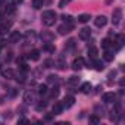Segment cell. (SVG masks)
<instances>
[{"label":"cell","instance_id":"obj_30","mask_svg":"<svg viewBox=\"0 0 125 125\" xmlns=\"http://www.w3.org/2000/svg\"><path fill=\"white\" fill-rule=\"evenodd\" d=\"M68 83H69V84H78V83H80V78H78L77 75H72V77L68 80Z\"/></svg>","mask_w":125,"mask_h":125},{"label":"cell","instance_id":"obj_16","mask_svg":"<svg viewBox=\"0 0 125 125\" xmlns=\"http://www.w3.org/2000/svg\"><path fill=\"white\" fill-rule=\"evenodd\" d=\"M27 57L31 59V60H38L40 59V50H31Z\"/></svg>","mask_w":125,"mask_h":125},{"label":"cell","instance_id":"obj_15","mask_svg":"<svg viewBox=\"0 0 125 125\" xmlns=\"http://www.w3.org/2000/svg\"><path fill=\"white\" fill-rule=\"evenodd\" d=\"M12 27V21H5L2 25H0V34H5L8 32V30Z\"/></svg>","mask_w":125,"mask_h":125},{"label":"cell","instance_id":"obj_7","mask_svg":"<svg viewBox=\"0 0 125 125\" xmlns=\"http://www.w3.org/2000/svg\"><path fill=\"white\" fill-rule=\"evenodd\" d=\"M41 40H43V43H52L53 40H54V35L50 32V31H43L41 32Z\"/></svg>","mask_w":125,"mask_h":125},{"label":"cell","instance_id":"obj_23","mask_svg":"<svg viewBox=\"0 0 125 125\" xmlns=\"http://www.w3.org/2000/svg\"><path fill=\"white\" fill-rule=\"evenodd\" d=\"M88 121H90V124H93V125H97V124L100 122V118H99L97 115H91V116L88 118Z\"/></svg>","mask_w":125,"mask_h":125},{"label":"cell","instance_id":"obj_19","mask_svg":"<svg viewBox=\"0 0 125 125\" xmlns=\"http://www.w3.org/2000/svg\"><path fill=\"white\" fill-rule=\"evenodd\" d=\"M93 66H94V69H96V71H103V69H104V66H103V62H100V60H96V59H94V62H93Z\"/></svg>","mask_w":125,"mask_h":125},{"label":"cell","instance_id":"obj_11","mask_svg":"<svg viewBox=\"0 0 125 125\" xmlns=\"http://www.w3.org/2000/svg\"><path fill=\"white\" fill-rule=\"evenodd\" d=\"M2 75H3V78H6V80H12V78H15V71L10 69V68H8V69H3V71H2Z\"/></svg>","mask_w":125,"mask_h":125},{"label":"cell","instance_id":"obj_2","mask_svg":"<svg viewBox=\"0 0 125 125\" xmlns=\"http://www.w3.org/2000/svg\"><path fill=\"white\" fill-rule=\"evenodd\" d=\"M121 19H122V9L121 8H116L112 13V22L113 25H119L121 24Z\"/></svg>","mask_w":125,"mask_h":125},{"label":"cell","instance_id":"obj_8","mask_svg":"<svg viewBox=\"0 0 125 125\" xmlns=\"http://www.w3.org/2000/svg\"><path fill=\"white\" fill-rule=\"evenodd\" d=\"M94 24H96V27L102 28V27H104V25L107 24V18H106L104 15H99V16L94 19Z\"/></svg>","mask_w":125,"mask_h":125},{"label":"cell","instance_id":"obj_29","mask_svg":"<svg viewBox=\"0 0 125 125\" xmlns=\"http://www.w3.org/2000/svg\"><path fill=\"white\" fill-rule=\"evenodd\" d=\"M74 47H75V40L74 38L68 40V43L65 44V49H74Z\"/></svg>","mask_w":125,"mask_h":125},{"label":"cell","instance_id":"obj_10","mask_svg":"<svg viewBox=\"0 0 125 125\" xmlns=\"http://www.w3.org/2000/svg\"><path fill=\"white\" fill-rule=\"evenodd\" d=\"M78 35H80L81 40H88L90 35H91V30H90V28H83V30H80Z\"/></svg>","mask_w":125,"mask_h":125},{"label":"cell","instance_id":"obj_3","mask_svg":"<svg viewBox=\"0 0 125 125\" xmlns=\"http://www.w3.org/2000/svg\"><path fill=\"white\" fill-rule=\"evenodd\" d=\"M72 28H74V24H68V22H65L63 25H60V27L57 28V31H59L60 35H66V34H69V32L72 31Z\"/></svg>","mask_w":125,"mask_h":125},{"label":"cell","instance_id":"obj_18","mask_svg":"<svg viewBox=\"0 0 125 125\" xmlns=\"http://www.w3.org/2000/svg\"><path fill=\"white\" fill-rule=\"evenodd\" d=\"M91 88H93V87H91L90 83H84V84L81 85V91H83L84 94H88V93L91 91Z\"/></svg>","mask_w":125,"mask_h":125},{"label":"cell","instance_id":"obj_28","mask_svg":"<svg viewBox=\"0 0 125 125\" xmlns=\"http://www.w3.org/2000/svg\"><path fill=\"white\" fill-rule=\"evenodd\" d=\"M104 60L112 62V60H113V53H112V52H109V50H106V53H104Z\"/></svg>","mask_w":125,"mask_h":125},{"label":"cell","instance_id":"obj_33","mask_svg":"<svg viewBox=\"0 0 125 125\" xmlns=\"http://www.w3.org/2000/svg\"><path fill=\"white\" fill-rule=\"evenodd\" d=\"M25 37H27V40H31V41H34V40H35V34H34L32 31H28Z\"/></svg>","mask_w":125,"mask_h":125},{"label":"cell","instance_id":"obj_22","mask_svg":"<svg viewBox=\"0 0 125 125\" xmlns=\"http://www.w3.org/2000/svg\"><path fill=\"white\" fill-rule=\"evenodd\" d=\"M43 5H44L43 0H32V8H34V9H41Z\"/></svg>","mask_w":125,"mask_h":125},{"label":"cell","instance_id":"obj_12","mask_svg":"<svg viewBox=\"0 0 125 125\" xmlns=\"http://www.w3.org/2000/svg\"><path fill=\"white\" fill-rule=\"evenodd\" d=\"M115 94L113 93H104L103 96H102V100L104 102V103H113L115 102Z\"/></svg>","mask_w":125,"mask_h":125},{"label":"cell","instance_id":"obj_21","mask_svg":"<svg viewBox=\"0 0 125 125\" xmlns=\"http://www.w3.org/2000/svg\"><path fill=\"white\" fill-rule=\"evenodd\" d=\"M47 83H50V84H59V77L57 75H49L47 77Z\"/></svg>","mask_w":125,"mask_h":125},{"label":"cell","instance_id":"obj_36","mask_svg":"<svg viewBox=\"0 0 125 125\" xmlns=\"http://www.w3.org/2000/svg\"><path fill=\"white\" fill-rule=\"evenodd\" d=\"M24 0H13V5H19V3H22Z\"/></svg>","mask_w":125,"mask_h":125},{"label":"cell","instance_id":"obj_20","mask_svg":"<svg viewBox=\"0 0 125 125\" xmlns=\"http://www.w3.org/2000/svg\"><path fill=\"white\" fill-rule=\"evenodd\" d=\"M91 18H90V15L88 13H81L80 16H78V21L80 22H83V24H85V22H88Z\"/></svg>","mask_w":125,"mask_h":125},{"label":"cell","instance_id":"obj_14","mask_svg":"<svg viewBox=\"0 0 125 125\" xmlns=\"http://www.w3.org/2000/svg\"><path fill=\"white\" fill-rule=\"evenodd\" d=\"M97 54H99V50H97V47H94V46L88 47V57H90L91 60L97 59Z\"/></svg>","mask_w":125,"mask_h":125},{"label":"cell","instance_id":"obj_26","mask_svg":"<svg viewBox=\"0 0 125 125\" xmlns=\"http://www.w3.org/2000/svg\"><path fill=\"white\" fill-rule=\"evenodd\" d=\"M52 65H54V62L52 59H46L43 62V68H52Z\"/></svg>","mask_w":125,"mask_h":125},{"label":"cell","instance_id":"obj_25","mask_svg":"<svg viewBox=\"0 0 125 125\" xmlns=\"http://www.w3.org/2000/svg\"><path fill=\"white\" fill-rule=\"evenodd\" d=\"M57 96H59V87L56 85V87L52 88V91H50V97H52V99H56Z\"/></svg>","mask_w":125,"mask_h":125},{"label":"cell","instance_id":"obj_17","mask_svg":"<svg viewBox=\"0 0 125 125\" xmlns=\"http://www.w3.org/2000/svg\"><path fill=\"white\" fill-rule=\"evenodd\" d=\"M110 46H113L112 40H109V38H104V40H102V47H103L104 50H109V49H110Z\"/></svg>","mask_w":125,"mask_h":125},{"label":"cell","instance_id":"obj_4","mask_svg":"<svg viewBox=\"0 0 125 125\" xmlns=\"http://www.w3.org/2000/svg\"><path fill=\"white\" fill-rule=\"evenodd\" d=\"M85 66V60L83 59V57H75L74 59V62H72V69L74 71H80V69H83Z\"/></svg>","mask_w":125,"mask_h":125},{"label":"cell","instance_id":"obj_1","mask_svg":"<svg viewBox=\"0 0 125 125\" xmlns=\"http://www.w3.org/2000/svg\"><path fill=\"white\" fill-rule=\"evenodd\" d=\"M56 18H57V15H56V12H53V10H44L43 15H41V21H43V24L47 25V27L54 25Z\"/></svg>","mask_w":125,"mask_h":125},{"label":"cell","instance_id":"obj_6","mask_svg":"<svg viewBox=\"0 0 125 125\" xmlns=\"http://www.w3.org/2000/svg\"><path fill=\"white\" fill-rule=\"evenodd\" d=\"M74 103H75L74 96H65V97H63V103H62V106L66 107V109H69V107L74 106Z\"/></svg>","mask_w":125,"mask_h":125},{"label":"cell","instance_id":"obj_32","mask_svg":"<svg viewBox=\"0 0 125 125\" xmlns=\"http://www.w3.org/2000/svg\"><path fill=\"white\" fill-rule=\"evenodd\" d=\"M62 19H63V22L74 24V22H72V16H71V15H62Z\"/></svg>","mask_w":125,"mask_h":125},{"label":"cell","instance_id":"obj_31","mask_svg":"<svg viewBox=\"0 0 125 125\" xmlns=\"http://www.w3.org/2000/svg\"><path fill=\"white\" fill-rule=\"evenodd\" d=\"M38 93L43 96V94H46L47 93V85H44V84H41V85H38Z\"/></svg>","mask_w":125,"mask_h":125},{"label":"cell","instance_id":"obj_5","mask_svg":"<svg viewBox=\"0 0 125 125\" xmlns=\"http://www.w3.org/2000/svg\"><path fill=\"white\" fill-rule=\"evenodd\" d=\"M24 102H25V104H31V103H34V102H35V94H34L31 90L25 91V93H24Z\"/></svg>","mask_w":125,"mask_h":125},{"label":"cell","instance_id":"obj_24","mask_svg":"<svg viewBox=\"0 0 125 125\" xmlns=\"http://www.w3.org/2000/svg\"><path fill=\"white\" fill-rule=\"evenodd\" d=\"M56 66H57L59 69H65V68H66V62H65L63 59H59V60L56 62Z\"/></svg>","mask_w":125,"mask_h":125},{"label":"cell","instance_id":"obj_34","mask_svg":"<svg viewBox=\"0 0 125 125\" xmlns=\"http://www.w3.org/2000/svg\"><path fill=\"white\" fill-rule=\"evenodd\" d=\"M72 2V0H60V2H59V8H65L68 3H71Z\"/></svg>","mask_w":125,"mask_h":125},{"label":"cell","instance_id":"obj_9","mask_svg":"<svg viewBox=\"0 0 125 125\" xmlns=\"http://www.w3.org/2000/svg\"><path fill=\"white\" fill-rule=\"evenodd\" d=\"M21 38H22V34H21L19 31H13V32L10 34V37H9V41H10L12 44H16V43L21 41Z\"/></svg>","mask_w":125,"mask_h":125},{"label":"cell","instance_id":"obj_37","mask_svg":"<svg viewBox=\"0 0 125 125\" xmlns=\"http://www.w3.org/2000/svg\"><path fill=\"white\" fill-rule=\"evenodd\" d=\"M19 124H28V121H27V119H21Z\"/></svg>","mask_w":125,"mask_h":125},{"label":"cell","instance_id":"obj_13","mask_svg":"<svg viewBox=\"0 0 125 125\" xmlns=\"http://www.w3.org/2000/svg\"><path fill=\"white\" fill-rule=\"evenodd\" d=\"M62 110H63V106H62V103H59V102H56V103L53 104V107H52L53 115H60Z\"/></svg>","mask_w":125,"mask_h":125},{"label":"cell","instance_id":"obj_35","mask_svg":"<svg viewBox=\"0 0 125 125\" xmlns=\"http://www.w3.org/2000/svg\"><path fill=\"white\" fill-rule=\"evenodd\" d=\"M46 107V102H43V103H40V104H37V110H43Z\"/></svg>","mask_w":125,"mask_h":125},{"label":"cell","instance_id":"obj_27","mask_svg":"<svg viewBox=\"0 0 125 125\" xmlns=\"http://www.w3.org/2000/svg\"><path fill=\"white\" fill-rule=\"evenodd\" d=\"M43 49H44L46 52H50V53H53V52H54V46H53V44H50V43H46Z\"/></svg>","mask_w":125,"mask_h":125}]
</instances>
